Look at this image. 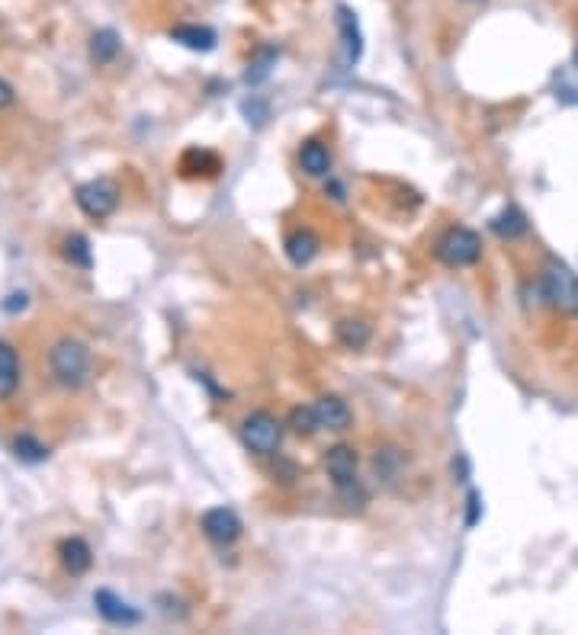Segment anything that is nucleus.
Wrapping results in <instances>:
<instances>
[{
    "mask_svg": "<svg viewBox=\"0 0 578 635\" xmlns=\"http://www.w3.org/2000/svg\"><path fill=\"white\" fill-rule=\"evenodd\" d=\"M543 296L559 315H578V276L572 267L559 257H546L543 276H540Z\"/></svg>",
    "mask_w": 578,
    "mask_h": 635,
    "instance_id": "1",
    "label": "nucleus"
},
{
    "mask_svg": "<svg viewBox=\"0 0 578 635\" xmlns=\"http://www.w3.org/2000/svg\"><path fill=\"white\" fill-rule=\"evenodd\" d=\"M49 369H52L58 385H65V389H78V385H84L87 376H90L87 344H81V340H74V337H62L49 350Z\"/></svg>",
    "mask_w": 578,
    "mask_h": 635,
    "instance_id": "2",
    "label": "nucleus"
},
{
    "mask_svg": "<svg viewBox=\"0 0 578 635\" xmlns=\"http://www.w3.org/2000/svg\"><path fill=\"white\" fill-rule=\"evenodd\" d=\"M434 257L444 263V267H453V270L456 267H473V263H479V257H482V241L473 228L453 225L437 238Z\"/></svg>",
    "mask_w": 578,
    "mask_h": 635,
    "instance_id": "3",
    "label": "nucleus"
},
{
    "mask_svg": "<svg viewBox=\"0 0 578 635\" xmlns=\"http://www.w3.org/2000/svg\"><path fill=\"white\" fill-rule=\"evenodd\" d=\"M241 440L257 456H273L283 443V424L270 411H251L241 421Z\"/></svg>",
    "mask_w": 578,
    "mask_h": 635,
    "instance_id": "4",
    "label": "nucleus"
},
{
    "mask_svg": "<svg viewBox=\"0 0 578 635\" xmlns=\"http://www.w3.org/2000/svg\"><path fill=\"white\" fill-rule=\"evenodd\" d=\"M74 203H78V209L87 215V219H110V215L116 212L119 206V190L113 180L106 177H97V180H87L81 183L78 190H74Z\"/></svg>",
    "mask_w": 578,
    "mask_h": 635,
    "instance_id": "5",
    "label": "nucleus"
},
{
    "mask_svg": "<svg viewBox=\"0 0 578 635\" xmlns=\"http://www.w3.org/2000/svg\"><path fill=\"white\" fill-rule=\"evenodd\" d=\"M200 530H203V536L212 542V546H232V542H238V536H241L245 526H241V517L235 514L232 507H212V510H206V514H203Z\"/></svg>",
    "mask_w": 578,
    "mask_h": 635,
    "instance_id": "6",
    "label": "nucleus"
},
{
    "mask_svg": "<svg viewBox=\"0 0 578 635\" xmlns=\"http://www.w3.org/2000/svg\"><path fill=\"white\" fill-rule=\"evenodd\" d=\"M334 23H338V36H341V68L351 71L357 61L363 58V33H360V20L351 7H338L334 10Z\"/></svg>",
    "mask_w": 578,
    "mask_h": 635,
    "instance_id": "7",
    "label": "nucleus"
},
{
    "mask_svg": "<svg viewBox=\"0 0 578 635\" xmlns=\"http://www.w3.org/2000/svg\"><path fill=\"white\" fill-rule=\"evenodd\" d=\"M325 472L331 475V482L338 485L341 491L357 488V449L354 446H331L325 456Z\"/></svg>",
    "mask_w": 578,
    "mask_h": 635,
    "instance_id": "8",
    "label": "nucleus"
},
{
    "mask_svg": "<svg viewBox=\"0 0 578 635\" xmlns=\"http://www.w3.org/2000/svg\"><path fill=\"white\" fill-rule=\"evenodd\" d=\"M94 607L110 626H139L142 623V613L135 610L129 600H123L113 591H106V587H100V591L94 594Z\"/></svg>",
    "mask_w": 578,
    "mask_h": 635,
    "instance_id": "9",
    "label": "nucleus"
},
{
    "mask_svg": "<svg viewBox=\"0 0 578 635\" xmlns=\"http://www.w3.org/2000/svg\"><path fill=\"white\" fill-rule=\"evenodd\" d=\"M58 559H62L68 575L81 578L90 571V565H94V552H90V546L81 536H68V539L58 542Z\"/></svg>",
    "mask_w": 578,
    "mask_h": 635,
    "instance_id": "10",
    "label": "nucleus"
},
{
    "mask_svg": "<svg viewBox=\"0 0 578 635\" xmlns=\"http://www.w3.org/2000/svg\"><path fill=\"white\" fill-rule=\"evenodd\" d=\"M315 417H318V427L322 430H347L354 421L351 408H347V401H341L338 395H325L315 401Z\"/></svg>",
    "mask_w": 578,
    "mask_h": 635,
    "instance_id": "11",
    "label": "nucleus"
},
{
    "mask_svg": "<svg viewBox=\"0 0 578 635\" xmlns=\"http://www.w3.org/2000/svg\"><path fill=\"white\" fill-rule=\"evenodd\" d=\"M318 247H322V241L315 238V231L296 228V231H289V235H286L283 251H286L289 263H296V267H309V263L318 257Z\"/></svg>",
    "mask_w": 578,
    "mask_h": 635,
    "instance_id": "12",
    "label": "nucleus"
},
{
    "mask_svg": "<svg viewBox=\"0 0 578 635\" xmlns=\"http://www.w3.org/2000/svg\"><path fill=\"white\" fill-rule=\"evenodd\" d=\"M167 36H171V42L184 45V49H190V52H212V49H216V42H219L216 29H209V26H196V23L174 26Z\"/></svg>",
    "mask_w": 578,
    "mask_h": 635,
    "instance_id": "13",
    "label": "nucleus"
},
{
    "mask_svg": "<svg viewBox=\"0 0 578 635\" xmlns=\"http://www.w3.org/2000/svg\"><path fill=\"white\" fill-rule=\"evenodd\" d=\"M277 58H280V49L277 45H257L251 61H248V71H245V84L257 87L264 84L267 77L273 74V68H277Z\"/></svg>",
    "mask_w": 578,
    "mask_h": 635,
    "instance_id": "14",
    "label": "nucleus"
},
{
    "mask_svg": "<svg viewBox=\"0 0 578 635\" xmlns=\"http://www.w3.org/2000/svg\"><path fill=\"white\" fill-rule=\"evenodd\" d=\"M20 389V360L17 350H13L7 340H0V401L13 398V392Z\"/></svg>",
    "mask_w": 578,
    "mask_h": 635,
    "instance_id": "15",
    "label": "nucleus"
},
{
    "mask_svg": "<svg viewBox=\"0 0 578 635\" xmlns=\"http://www.w3.org/2000/svg\"><path fill=\"white\" fill-rule=\"evenodd\" d=\"M299 164L309 177H328L331 174V151L318 142V138H309V142L299 148Z\"/></svg>",
    "mask_w": 578,
    "mask_h": 635,
    "instance_id": "16",
    "label": "nucleus"
},
{
    "mask_svg": "<svg viewBox=\"0 0 578 635\" xmlns=\"http://www.w3.org/2000/svg\"><path fill=\"white\" fill-rule=\"evenodd\" d=\"M119 49H123V42H119L116 29H97V33L90 36L87 55H90L94 65H110V61L119 55Z\"/></svg>",
    "mask_w": 578,
    "mask_h": 635,
    "instance_id": "17",
    "label": "nucleus"
},
{
    "mask_svg": "<svg viewBox=\"0 0 578 635\" xmlns=\"http://www.w3.org/2000/svg\"><path fill=\"white\" fill-rule=\"evenodd\" d=\"M219 158L206 148H190L180 161V174L184 177H216L219 174Z\"/></svg>",
    "mask_w": 578,
    "mask_h": 635,
    "instance_id": "18",
    "label": "nucleus"
},
{
    "mask_svg": "<svg viewBox=\"0 0 578 635\" xmlns=\"http://www.w3.org/2000/svg\"><path fill=\"white\" fill-rule=\"evenodd\" d=\"M492 231H495L498 238H508V241L521 238V235H527V215L517 209V206L501 209L495 219H492Z\"/></svg>",
    "mask_w": 578,
    "mask_h": 635,
    "instance_id": "19",
    "label": "nucleus"
},
{
    "mask_svg": "<svg viewBox=\"0 0 578 635\" xmlns=\"http://www.w3.org/2000/svg\"><path fill=\"white\" fill-rule=\"evenodd\" d=\"M338 340L347 347V350H363L370 344V337H373V331H370V324L367 321H360V318H344V321H338Z\"/></svg>",
    "mask_w": 578,
    "mask_h": 635,
    "instance_id": "20",
    "label": "nucleus"
},
{
    "mask_svg": "<svg viewBox=\"0 0 578 635\" xmlns=\"http://www.w3.org/2000/svg\"><path fill=\"white\" fill-rule=\"evenodd\" d=\"M13 456L20 462H29V466H36V462L49 459V446L36 440L33 433H20V437H13Z\"/></svg>",
    "mask_w": 578,
    "mask_h": 635,
    "instance_id": "21",
    "label": "nucleus"
},
{
    "mask_svg": "<svg viewBox=\"0 0 578 635\" xmlns=\"http://www.w3.org/2000/svg\"><path fill=\"white\" fill-rule=\"evenodd\" d=\"M65 260L71 263V267L90 270V263H94V254H90V241L84 235L65 238Z\"/></svg>",
    "mask_w": 578,
    "mask_h": 635,
    "instance_id": "22",
    "label": "nucleus"
},
{
    "mask_svg": "<svg viewBox=\"0 0 578 635\" xmlns=\"http://www.w3.org/2000/svg\"><path fill=\"white\" fill-rule=\"evenodd\" d=\"M289 427H293L299 437H312V433L322 430L318 427V417H315L312 405H296L293 411H289Z\"/></svg>",
    "mask_w": 578,
    "mask_h": 635,
    "instance_id": "23",
    "label": "nucleus"
},
{
    "mask_svg": "<svg viewBox=\"0 0 578 635\" xmlns=\"http://www.w3.org/2000/svg\"><path fill=\"white\" fill-rule=\"evenodd\" d=\"M482 520V494L473 488L466 494V526H476Z\"/></svg>",
    "mask_w": 578,
    "mask_h": 635,
    "instance_id": "24",
    "label": "nucleus"
},
{
    "mask_svg": "<svg viewBox=\"0 0 578 635\" xmlns=\"http://www.w3.org/2000/svg\"><path fill=\"white\" fill-rule=\"evenodd\" d=\"M241 113L248 116V122H251V116H261V119H254V126H261V122L270 119L267 103H257V100H245V103H241Z\"/></svg>",
    "mask_w": 578,
    "mask_h": 635,
    "instance_id": "25",
    "label": "nucleus"
},
{
    "mask_svg": "<svg viewBox=\"0 0 578 635\" xmlns=\"http://www.w3.org/2000/svg\"><path fill=\"white\" fill-rule=\"evenodd\" d=\"M26 305H29V296H26V292H10L7 302L0 305V308H4L7 315H17V312H23Z\"/></svg>",
    "mask_w": 578,
    "mask_h": 635,
    "instance_id": "26",
    "label": "nucleus"
},
{
    "mask_svg": "<svg viewBox=\"0 0 578 635\" xmlns=\"http://www.w3.org/2000/svg\"><path fill=\"white\" fill-rule=\"evenodd\" d=\"M10 103H13V87L0 77V110H7Z\"/></svg>",
    "mask_w": 578,
    "mask_h": 635,
    "instance_id": "27",
    "label": "nucleus"
},
{
    "mask_svg": "<svg viewBox=\"0 0 578 635\" xmlns=\"http://www.w3.org/2000/svg\"><path fill=\"white\" fill-rule=\"evenodd\" d=\"M575 68H578V45H575Z\"/></svg>",
    "mask_w": 578,
    "mask_h": 635,
    "instance_id": "28",
    "label": "nucleus"
}]
</instances>
